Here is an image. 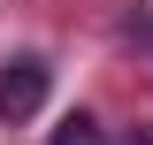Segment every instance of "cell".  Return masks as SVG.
<instances>
[{
  "label": "cell",
  "instance_id": "obj_2",
  "mask_svg": "<svg viewBox=\"0 0 153 145\" xmlns=\"http://www.w3.org/2000/svg\"><path fill=\"white\" fill-rule=\"evenodd\" d=\"M46 145H107V130H100L92 115H69V122H61V130H54Z\"/></svg>",
  "mask_w": 153,
  "mask_h": 145
},
{
  "label": "cell",
  "instance_id": "obj_1",
  "mask_svg": "<svg viewBox=\"0 0 153 145\" xmlns=\"http://www.w3.org/2000/svg\"><path fill=\"white\" fill-rule=\"evenodd\" d=\"M46 61L38 54H16V61H0V122H31L38 107H46Z\"/></svg>",
  "mask_w": 153,
  "mask_h": 145
},
{
  "label": "cell",
  "instance_id": "obj_3",
  "mask_svg": "<svg viewBox=\"0 0 153 145\" xmlns=\"http://www.w3.org/2000/svg\"><path fill=\"white\" fill-rule=\"evenodd\" d=\"M130 145H153V130H138V138H130Z\"/></svg>",
  "mask_w": 153,
  "mask_h": 145
}]
</instances>
